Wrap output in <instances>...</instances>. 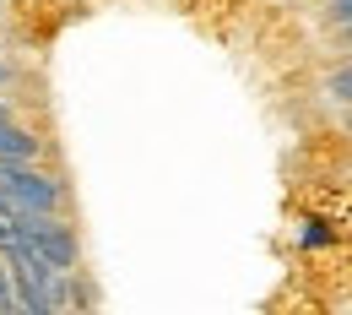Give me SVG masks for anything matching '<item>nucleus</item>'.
<instances>
[{
    "label": "nucleus",
    "mask_w": 352,
    "mask_h": 315,
    "mask_svg": "<svg viewBox=\"0 0 352 315\" xmlns=\"http://www.w3.org/2000/svg\"><path fill=\"white\" fill-rule=\"evenodd\" d=\"M0 261H6L11 283H16V305L28 315H54V310H65V305L82 299V294H76V272L49 267L28 239H16V234L6 228V218H0Z\"/></svg>",
    "instance_id": "1"
},
{
    "label": "nucleus",
    "mask_w": 352,
    "mask_h": 315,
    "mask_svg": "<svg viewBox=\"0 0 352 315\" xmlns=\"http://www.w3.org/2000/svg\"><path fill=\"white\" fill-rule=\"evenodd\" d=\"M0 218H6V228L16 239H28L49 267H60V272L82 267V239H76V228L65 223L60 212H0Z\"/></svg>",
    "instance_id": "2"
},
{
    "label": "nucleus",
    "mask_w": 352,
    "mask_h": 315,
    "mask_svg": "<svg viewBox=\"0 0 352 315\" xmlns=\"http://www.w3.org/2000/svg\"><path fill=\"white\" fill-rule=\"evenodd\" d=\"M65 185L38 163H6L0 158V212H60Z\"/></svg>",
    "instance_id": "3"
},
{
    "label": "nucleus",
    "mask_w": 352,
    "mask_h": 315,
    "mask_svg": "<svg viewBox=\"0 0 352 315\" xmlns=\"http://www.w3.org/2000/svg\"><path fill=\"white\" fill-rule=\"evenodd\" d=\"M0 158L6 163H38L44 158V141L28 131V125H16L6 103H0Z\"/></svg>",
    "instance_id": "4"
},
{
    "label": "nucleus",
    "mask_w": 352,
    "mask_h": 315,
    "mask_svg": "<svg viewBox=\"0 0 352 315\" xmlns=\"http://www.w3.org/2000/svg\"><path fill=\"white\" fill-rule=\"evenodd\" d=\"M304 245H309V250H320V245H336V228L325 223V218H309V223H304Z\"/></svg>",
    "instance_id": "5"
},
{
    "label": "nucleus",
    "mask_w": 352,
    "mask_h": 315,
    "mask_svg": "<svg viewBox=\"0 0 352 315\" xmlns=\"http://www.w3.org/2000/svg\"><path fill=\"white\" fill-rule=\"evenodd\" d=\"M325 17H331L336 33H347V39H352V0H325Z\"/></svg>",
    "instance_id": "6"
},
{
    "label": "nucleus",
    "mask_w": 352,
    "mask_h": 315,
    "mask_svg": "<svg viewBox=\"0 0 352 315\" xmlns=\"http://www.w3.org/2000/svg\"><path fill=\"white\" fill-rule=\"evenodd\" d=\"M22 305H16V283H11V272H6V261H0V315H16Z\"/></svg>",
    "instance_id": "7"
},
{
    "label": "nucleus",
    "mask_w": 352,
    "mask_h": 315,
    "mask_svg": "<svg viewBox=\"0 0 352 315\" xmlns=\"http://www.w3.org/2000/svg\"><path fill=\"white\" fill-rule=\"evenodd\" d=\"M6 82H11V65H6V60H0V88H6Z\"/></svg>",
    "instance_id": "8"
},
{
    "label": "nucleus",
    "mask_w": 352,
    "mask_h": 315,
    "mask_svg": "<svg viewBox=\"0 0 352 315\" xmlns=\"http://www.w3.org/2000/svg\"><path fill=\"white\" fill-rule=\"evenodd\" d=\"M347 131H352V103H347Z\"/></svg>",
    "instance_id": "9"
},
{
    "label": "nucleus",
    "mask_w": 352,
    "mask_h": 315,
    "mask_svg": "<svg viewBox=\"0 0 352 315\" xmlns=\"http://www.w3.org/2000/svg\"><path fill=\"white\" fill-rule=\"evenodd\" d=\"M0 11H6V0H0Z\"/></svg>",
    "instance_id": "10"
}]
</instances>
